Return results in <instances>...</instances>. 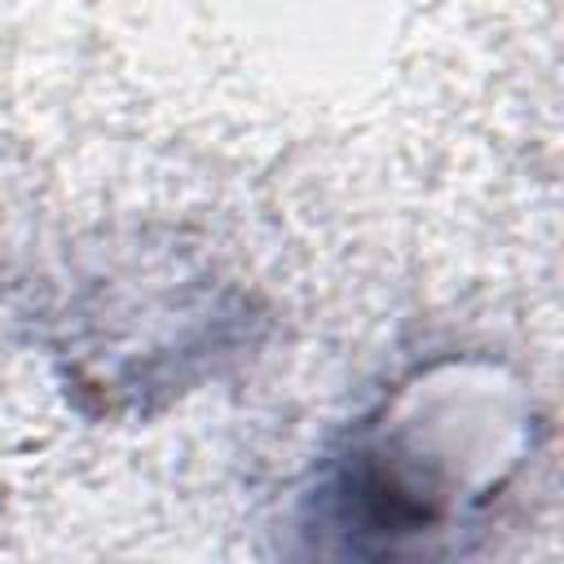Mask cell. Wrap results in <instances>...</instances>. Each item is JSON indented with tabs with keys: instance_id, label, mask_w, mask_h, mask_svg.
<instances>
[{
	"instance_id": "1",
	"label": "cell",
	"mask_w": 564,
	"mask_h": 564,
	"mask_svg": "<svg viewBox=\"0 0 564 564\" xmlns=\"http://www.w3.org/2000/svg\"><path fill=\"white\" fill-rule=\"evenodd\" d=\"M533 454V410L489 361H432L317 458L300 494L308 551L436 555L476 529Z\"/></svg>"
}]
</instances>
